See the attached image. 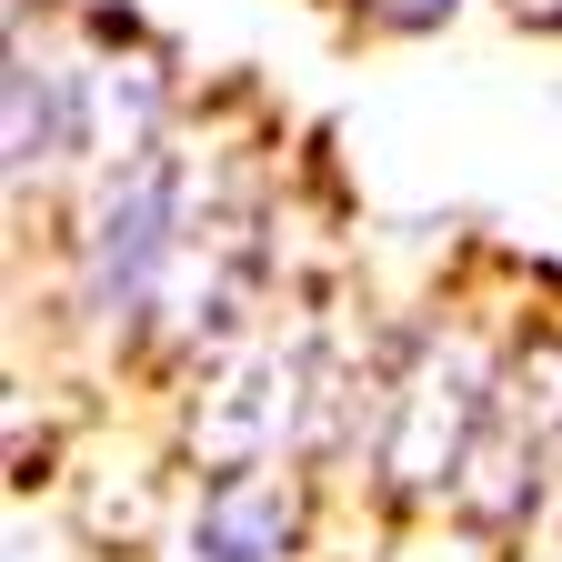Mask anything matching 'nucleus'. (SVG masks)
Instances as JSON below:
<instances>
[{
  "instance_id": "2",
  "label": "nucleus",
  "mask_w": 562,
  "mask_h": 562,
  "mask_svg": "<svg viewBox=\"0 0 562 562\" xmlns=\"http://www.w3.org/2000/svg\"><path fill=\"white\" fill-rule=\"evenodd\" d=\"M281 542H292V503H281V482H261V472H232L201 503V552L211 562H271Z\"/></svg>"
},
{
  "instance_id": "1",
  "label": "nucleus",
  "mask_w": 562,
  "mask_h": 562,
  "mask_svg": "<svg viewBox=\"0 0 562 562\" xmlns=\"http://www.w3.org/2000/svg\"><path fill=\"white\" fill-rule=\"evenodd\" d=\"M181 222H171V171L161 161H131L101 211H91V241H81V281H91V312H140L151 302V281L171 261Z\"/></svg>"
}]
</instances>
